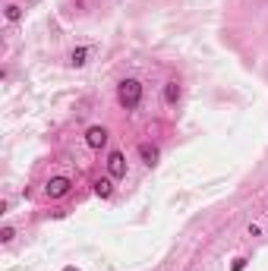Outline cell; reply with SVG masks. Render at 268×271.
<instances>
[{"instance_id": "cell-1", "label": "cell", "mask_w": 268, "mask_h": 271, "mask_svg": "<svg viewBox=\"0 0 268 271\" xmlns=\"http://www.w3.org/2000/svg\"><path fill=\"white\" fill-rule=\"evenodd\" d=\"M117 101L126 107V111H133V107H139L142 101V82L139 79H123L117 89Z\"/></svg>"}, {"instance_id": "cell-2", "label": "cell", "mask_w": 268, "mask_h": 271, "mask_svg": "<svg viewBox=\"0 0 268 271\" xmlns=\"http://www.w3.org/2000/svg\"><path fill=\"white\" fill-rule=\"evenodd\" d=\"M70 186H73V183L66 180V177H51L48 186H45V192H48L51 199H63L66 192H70Z\"/></svg>"}, {"instance_id": "cell-3", "label": "cell", "mask_w": 268, "mask_h": 271, "mask_svg": "<svg viewBox=\"0 0 268 271\" xmlns=\"http://www.w3.org/2000/svg\"><path fill=\"white\" fill-rule=\"evenodd\" d=\"M85 145H89V148L107 145V130H105V126H89V133H85Z\"/></svg>"}, {"instance_id": "cell-4", "label": "cell", "mask_w": 268, "mask_h": 271, "mask_svg": "<svg viewBox=\"0 0 268 271\" xmlns=\"http://www.w3.org/2000/svg\"><path fill=\"white\" fill-rule=\"evenodd\" d=\"M107 174L110 177H123L126 174V158L120 155V151H110L107 155Z\"/></svg>"}, {"instance_id": "cell-5", "label": "cell", "mask_w": 268, "mask_h": 271, "mask_svg": "<svg viewBox=\"0 0 268 271\" xmlns=\"http://www.w3.org/2000/svg\"><path fill=\"white\" fill-rule=\"evenodd\" d=\"M139 158H142L149 167H155V164H158V148L149 145V142H142V145H139Z\"/></svg>"}, {"instance_id": "cell-6", "label": "cell", "mask_w": 268, "mask_h": 271, "mask_svg": "<svg viewBox=\"0 0 268 271\" xmlns=\"http://www.w3.org/2000/svg\"><path fill=\"white\" fill-rule=\"evenodd\" d=\"M164 101H167V104H177L180 101V86L177 82H164Z\"/></svg>"}, {"instance_id": "cell-7", "label": "cell", "mask_w": 268, "mask_h": 271, "mask_svg": "<svg viewBox=\"0 0 268 271\" xmlns=\"http://www.w3.org/2000/svg\"><path fill=\"white\" fill-rule=\"evenodd\" d=\"M89 54H92L89 47H76L73 54H70V63L73 66H85V63H89Z\"/></svg>"}, {"instance_id": "cell-8", "label": "cell", "mask_w": 268, "mask_h": 271, "mask_svg": "<svg viewBox=\"0 0 268 271\" xmlns=\"http://www.w3.org/2000/svg\"><path fill=\"white\" fill-rule=\"evenodd\" d=\"M95 192H98L101 199H107L110 192H114V183H110L107 177H101V180H95Z\"/></svg>"}, {"instance_id": "cell-9", "label": "cell", "mask_w": 268, "mask_h": 271, "mask_svg": "<svg viewBox=\"0 0 268 271\" xmlns=\"http://www.w3.org/2000/svg\"><path fill=\"white\" fill-rule=\"evenodd\" d=\"M19 16H22V10H19V6H6V19H10V22H16V19H19Z\"/></svg>"}, {"instance_id": "cell-10", "label": "cell", "mask_w": 268, "mask_h": 271, "mask_svg": "<svg viewBox=\"0 0 268 271\" xmlns=\"http://www.w3.org/2000/svg\"><path fill=\"white\" fill-rule=\"evenodd\" d=\"M0 240L10 243V240H13V227H3V230H0Z\"/></svg>"}, {"instance_id": "cell-11", "label": "cell", "mask_w": 268, "mask_h": 271, "mask_svg": "<svg viewBox=\"0 0 268 271\" xmlns=\"http://www.w3.org/2000/svg\"><path fill=\"white\" fill-rule=\"evenodd\" d=\"M246 268V259H237V262H233V271H243Z\"/></svg>"}, {"instance_id": "cell-12", "label": "cell", "mask_w": 268, "mask_h": 271, "mask_svg": "<svg viewBox=\"0 0 268 271\" xmlns=\"http://www.w3.org/2000/svg\"><path fill=\"white\" fill-rule=\"evenodd\" d=\"M63 271H79V268H63Z\"/></svg>"}]
</instances>
